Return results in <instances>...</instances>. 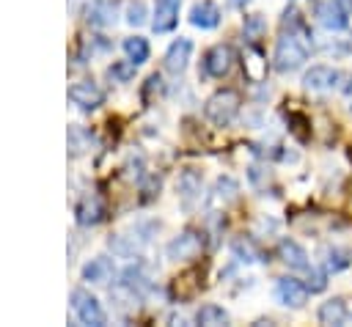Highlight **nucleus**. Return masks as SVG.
Here are the masks:
<instances>
[{"instance_id": "obj_1", "label": "nucleus", "mask_w": 352, "mask_h": 327, "mask_svg": "<svg viewBox=\"0 0 352 327\" xmlns=\"http://www.w3.org/2000/svg\"><path fill=\"white\" fill-rule=\"evenodd\" d=\"M308 44H305V38H300L297 33H283L280 38H278V44H275V55H272V66H275V71H280V74H289V71H294V69H300L305 60H308Z\"/></svg>"}, {"instance_id": "obj_2", "label": "nucleus", "mask_w": 352, "mask_h": 327, "mask_svg": "<svg viewBox=\"0 0 352 327\" xmlns=\"http://www.w3.org/2000/svg\"><path fill=\"white\" fill-rule=\"evenodd\" d=\"M239 93L236 91H231V88H220V91H214L209 99H206V104H204V115L214 124V126H228L234 118H236V113H239Z\"/></svg>"}, {"instance_id": "obj_3", "label": "nucleus", "mask_w": 352, "mask_h": 327, "mask_svg": "<svg viewBox=\"0 0 352 327\" xmlns=\"http://www.w3.org/2000/svg\"><path fill=\"white\" fill-rule=\"evenodd\" d=\"M69 302H72V311H74V316H77L80 324H88V327H104L107 324V313H104L102 302L91 291L72 289Z\"/></svg>"}, {"instance_id": "obj_4", "label": "nucleus", "mask_w": 352, "mask_h": 327, "mask_svg": "<svg viewBox=\"0 0 352 327\" xmlns=\"http://www.w3.org/2000/svg\"><path fill=\"white\" fill-rule=\"evenodd\" d=\"M204 250V236L192 228H184L179 236H173L165 247V256L170 261H190V258H198V253Z\"/></svg>"}, {"instance_id": "obj_5", "label": "nucleus", "mask_w": 352, "mask_h": 327, "mask_svg": "<svg viewBox=\"0 0 352 327\" xmlns=\"http://www.w3.org/2000/svg\"><path fill=\"white\" fill-rule=\"evenodd\" d=\"M308 294H311V289H308V283H302V280H297V278H278L275 280V300L283 305V308H302L305 302H308Z\"/></svg>"}, {"instance_id": "obj_6", "label": "nucleus", "mask_w": 352, "mask_h": 327, "mask_svg": "<svg viewBox=\"0 0 352 327\" xmlns=\"http://www.w3.org/2000/svg\"><path fill=\"white\" fill-rule=\"evenodd\" d=\"M234 66V49L228 44H214L206 49L204 60H201V71L206 77H226Z\"/></svg>"}, {"instance_id": "obj_7", "label": "nucleus", "mask_w": 352, "mask_h": 327, "mask_svg": "<svg viewBox=\"0 0 352 327\" xmlns=\"http://www.w3.org/2000/svg\"><path fill=\"white\" fill-rule=\"evenodd\" d=\"M69 102L80 110H96L104 104V91L94 80H80L69 88Z\"/></svg>"}, {"instance_id": "obj_8", "label": "nucleus", "mask_w": 352, "mask_h": 327, "mask_svg": "<svg viewBox=\"0 0 352 327\" xmlns=\"http://www.w3.org/2000/svg\"><path fill=\"white\" fill-rule=\"evenodd\" d=\"M316 19L324 30H344L349 25V11L341 5V0H319Z\"/></svg>"}, {"instance_id": "obj_9", "label": "nucleus", "mask_w": 352, "mask_h": 327, "mask_svg": "<svg viewBox=\"0 0 352 327\" xmlns=\"http://www.w3.org/2000/svg\"><path fill=\"white\" fill-rule=\"evenodd\" d=\"M338 82H341V71L333 69V66H324V63L311 66V69L302 74V85H305L308 91H333Z\"/></svg>"}, {"instance_id": "obj_10", "label": "nucleus", "mask_w": 352, "mask_h": 327, "mask_svg": "<svg viewBox=\"0 0 352 327\" xmlns=\"http://www.w3.org/2000/svg\"><path fill=\"white\" fill-rule=\"evenodd\" d=\"M278 258H280L289 269H294V272H308V269H311V258H308L305 247H302L300 242L289 239V236L278 242Z\"/></svg>"}, {"instance_id": "obj_11", "label": "nucleus", "mask_w": 352, "mask_h": 327, "mask_svg": "<svg viewBox=\"0 0 352 327\" xmlns=\"http://www.w3.org/2000/svg\"><path fill=\"white\" fill-rule=\"evenodd\" d=\"M201 190H204V176L195 168H184L176 179V192H179V198L187 209L201 198Z\"/></svg>"}, {"instance_id": "obj_12", "label": "nucleus", "mask_w": 352, "mask_h": 327, "mask_svg": "<svg viewBox=\"0 0 352 327\" xmlns=\"http://www.w3.org/2000/svg\"><path fill=\"white\" fill-rule=\"evenodd\" d=\"M190 55H192V41L184 38V36L173 38L170 47L165 49V69L170 74H182L187 69V63H190Z\"/></svg>"}, {"instance_id": "obj_13", "label": "nucleus", "mask_w": 352, "mask_h": 327, "mask_svg": "<svg viewBox=\"0 0 352 327\" xmlns=\"http://www.w3.org/2000/svg\"><path fill=\"white\" fill-rule=\"evenodd\" d=\"M118 16V0H91L85 8V22L94 27H107Z\"/></svg>"}, {"instance_id": "obj_14", "label": "nucleus", "mask_w": 352, "mask_h": 327, "mask_svg": "<svg viewBox=\"0 0 352 327\" xmlns=\"http://www.w3.org/2000/svg\"><path fill=\"white\" fill-rule=\"evenodd\" d=\"M179 5H182V0H157L154 19H151L154 33H170L176 27V22H179Z\"/></svg>"}, {"instance_id": "obj_15", "label": "nucleus", "mask_w": 352, "mask_h": 327, "mask_svg": "<svg viewBox=\"0 0 352 327\" xmlns=\"http://www.w3.org/2000/svg\"><path fill=\"white\" fill-rule=\"evenodd\" d=\"M220 19H223V14H220V8H217L212 0H201V3H195V5L190 8V25H192V27L214 30V27L220 25Z\"/></svg>"}, {"instance_id": "obj_16", "label": "nucleus", "mask_w": 352, "mask_h": 327, "mask_svg": "<svg viewBox=\"0 0 352 327\" xmlns=\"http://www.w3.org/2000/svg\"><path fill=\"white\" fill-rule=\"evenodd\" d=\"M316 319L322 324H333V327H341L346 319H349V308H346V300L344 297H330L319 305L316 311Z\"/></svg>"}, {"instance_id": "obj_17", "label": "nucleus", "mask_w": 352, "mask_h": 327, "mask_svg": "<svg viewBox=\"0 0 352 327\" xmlns=\"http://www.w3.org/2000/svg\"><path fill=\"white\" fill-rule=\"evenodd\" d=\"M74 217H77L80 225H96L104 217V206H102V201L96 195H82L77 201V206H74Z\"/></svg>"}, {"instance_id": "obj_18", "label": "nucleus", "mask_w": 352, "mask_h": 327, "mask_svg": "<svg viewBox=\"0 0 352 327\" xmlns=\"http://www.w3.org/2000/svg\"><path fill=\"white\" fill-rule=\"evenodd\" d=\"M113 275H116V267H113V261L107 256H96L82 267V280H88V283H99L102 286V283H110Z\"/></svg>"}, {"instance_id": "obj_19", "label": "nucleus", "mask_w": 352, "mask_h": 327, "mask_svg": "<svg viewBox=\"0 0 352 327\" xmlns=\"http://www.w3.org/2000/svg\"><path fill=\"white\" fill-rule=\"evenodd\" d=\"M110 250L116 253V256H121V258H135L138 253H140V247L146 245L140 236H129V234H116V236H110Z\"/></svg>"}, {"instance_id": "obj_20", "label": "nucleus", "mask_w": 352, "mask_h": 327, "mask_svg": "<svg viewBox=\"0 0 352 327\" xmlns=\"http://www.w3.org/2000/svg\"><path fill=\"white\" fill-rule=\"evenodd\" d=\"M195 322L204 327H223V324H228V311L217 302H206L195 311Z\"/></svg>"}, {"instance_id": "obj_21", "label": "nucleus", "mask_w": 352, "mask_h": 327, "mask_svg": "<svg viewBox=\"0 0 352 327\" xmlns=\"http://www.w3.org/2000/svg\"><path fill=\"white\" fill-rule=\"evenodd\" d=\"M231 253H234V258H236V261H242V264L267 261V258H261V250L256 247V242H253L250 236H236V239L231 242Z\"/></svg>"}, {"instance_id": "obj_22", "label": "nucleus", "mask_w": 352, "mask_h": 327, "mask_svg": "<svg viewBox=\"0 0 352 327\" xmlns=\"http://www.w3.org/2000/svg\"><path fill=\"white\" fill-rule=\"evenodd\" d=\"M124 52H126V58L132 60V63H146L148 60V55H151V47H148V41L143 38V36H129V38H124Z\"/></svg>"}, {"instance_id": "obj_23", "label": "nucleus", "mask_w": 352, "mask_h": 327, "mask_svg": "<svg viewBox=\"0 0 352 327\" xmlns=\"http://www.w3.org/2000/svg\"><path fill=\"white\" fill-rule=\"evenodd\" d=\"M236 195H239V184H236V179H231V176H220V179L214 181L212 201H217V203H231V201H236Z\"/></svg>"}, {"instance_id": "obj_24", "label": "nucleus", "mask_w": 352, "mask_h": 327, "mask_svg": "<svg viewBox=\"0 0 352 327\" xmlns=\"http://www.w3.org/2000/svg\"><path fill=\"white\" fill-rule=\"evenodd\" d=\"M135 69H138V63H132L129 58H126V60H113V63L107 66V77H110L113 82H129V80L135 77Z\"/></svg>"}, {"instance_id": "obj_25", "label": "nucleus", "mask_w": 352, "mask_h": 327, "mask_svg": "<svg viewBox=\"0 0 352 327\" xmlns=\"http://www.w3.org/2000/svg\"><path fill=\"white\" fill-rule=\"evenodd\" d=\"M264 30H267V19H264L261 14H248V16H245L242 33H245L248 41H258V38L264 36Z\"/></svg>"}, {"instance_id": "obj_26", "label": "nucleus", "mask_w": 352, "mask_h": 327, "mask_svg": "<svg viewBox=\"0 0 352 327\" xmlns=\"http://www.w3.org/2000/svg\"><path fill=\"white\" fill-rule=\"evenodd\" d=\"M349 267V253L341 247H327L324 250V269L327 272H341Z\"/></svg>"}, {"instance_id": "obj_27", "label": "nucleus", "mask_w": 352, "mask_h": 327, "mask_svg": "<svg viewBox=\"0 0 352 327\" xmlns=\"http://www.w3.org/2000/svg\"><path fill=\"white\" fill-rule=\"evenodd\" d=\"M146 3L143 0H132L129 5H126V22L132 25V27H140L143 22H146Z\"/></svg>"}, {"instance_id": "obj_28", "label": "nucleus", "mask_w": 352, "mask_h": 327, "mask_svg": "<svg viewBox=\"0 0 352 327\" xmlns=\"http://www.w3.org/2000/svg\"><path fill=\"white\" fill-rule=\"evenodd\" d=\"M308 289H311V294L324 291V289H327V269L311 267V269H308Z\"/></svg>"}, {"instance_id": "obj_29", "label": "nucleus", "mask_w": 352, "mask_h": 327, "mask_svg": "<svg viewBox=\"0 0 352 327\" xmlns=\"http://www.w3.org/2000/svg\"><path fill=\"white\" fill-rule=\"evenodd\" d=\"M85 137H91L85 129H80V126H69V146H72L74 154L85 151Z\"/></svg>"}, {"instance_id": "obj_30", "label": "nucleus", "mask_w": 352, "mask_h": 327, "mask_svg": "<svg viewBox=\"0 0 352 327\" xmlns=\"http://www.w3.org/2000/svg\"><path fill=\"white\" fill-rule=\"evenodd\" d=\"M151 190H160V176H148V184H143V192H146L143 201H148V198L154 195Z\"/></svg>"}, {"instance_id": "obj_31", "label": "nucleus", "mask_w": 352, "mask_h": 327, "mask_svg": "<svg viewBox=\"0 0 352 327\" xmlns=\"http://www.w3.org/2000/svg\"><path fill=\"white\" fill-rule=\"evenodd\" d=\"M341 5H344L346 11H352V0H341Z\"/></svg>"}]
</instances>
